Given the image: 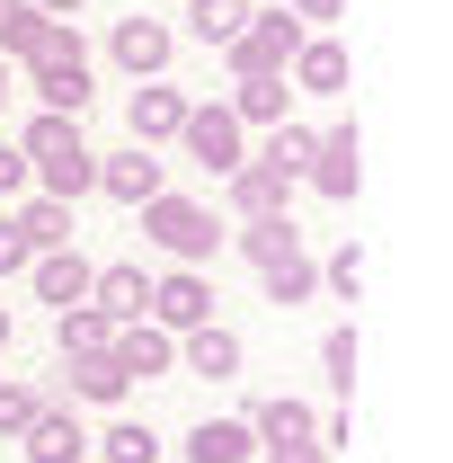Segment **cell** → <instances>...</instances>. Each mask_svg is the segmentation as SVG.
Returning a JSON list of instances; mask_svg holds the SVG:
<instances>
[{
  "label": "cell",
  "instance_id": "33",
  "mask_svg": "<svg viewBox=\"0 0 453 463\" xmlns=\"http://www.w3.org/2000/svg\"><path fill=\"white\" fill-rule=\"evenodd\" d=\"M27 259H36V250H27V232L0 214V277H27Z\"/></svg>",
  "mask_w": 453,
  "mask_h": 463
},
{
  "label": "cell",
  "instance_id": "11",
  "mask_svg": "<svg viewBox=\"0 0 453 463\" xmlns=\"http://www.w3.org/2000/svg\"><path fill=\"white\" fill-rule=\"evenodd\" d=\"M178 356H187V374H205V383H240V330H223V321H205V330H178Z\"/></svg>",
  "mask_w": 453,
  "mask_h": 463
},
{
  "label": "cell",
  "instance_id": "20",
  "mask_svg": "<svg viewBox=\"0 0 453 463\" xmlns=\"http://www.w3.org/2000/svg\"><path fill=\"white\" fill-rule=\"evenodd\" d=\"M62 392H80V402H125L134 374H125L116 356H62Z\"/></svg>",
  "mask_w": 453,
  "mask_h": 463
},
{
  "label": "cell",
  "instance_id": "10",
  "mask_svg": "<svg viewBox=\"0 0 453 463\" xmlns=\"http://www.w3.org/2000/svg\"><path fill=\"white\" fill-rule=\"evenodd\" d=\"M98 187H107L116 205H152V196L170 187V161H152V143H134V152H107V161H98Z\"/></svg>",
  "mask_w": 453,
  "mask_h": 463
},
{
  "label": "cell",
  "instance_id": "24",
  "mask_svg": "<svg viewBox=\"0 0 453 463\" xmlns=\"http://www.w3.org/2000/svg\"><path fill=\"white\" fill-rule=\"evenodd\" d=\"M9 223L27 232V250H71V205H62V196H27Z\"/></svg>",
  "mask_w": 453,
  "mask_h": 463
},
{
  "label": "cell",
  "instance_id": "22",
  "mask_svg": "<svg viewBox=\"0 0 453 463\" xmlns=\"http://www.w3.org/2000/svg\"><path fill=\"white\" fill-rule=\"evenodd\" d=\"M311 143H320L311 125H267V143H258V170H276L284 187H293V178L311 170Z\"/></svg>",
  "mask_w": 453,
  "mask_h": 463
},
{
  "label": "cell",
  "instance_id": "2",
  "mask_svg": "<svg viewBox=\"0 0 453 463\" xmlns=\"http://www.w3.org/2000/svg\"><path fill=\"white\" fill-rule=\"evenodd\" d=\"M18 152H27V170L45 178V196H62V205L98 187V152L80 143V116H54V108H45V116H27Z\"/></svg>",
  "mask_w": 453,
  "mask_h": 463
},
{
  "label": "cell",
  "instance_id": "9",
  "mask_svg": "<svg viewBox=\"0 0 453 463\" xmlns=\"http://www.w3.org/2000/svg\"><path fill=\"white\" fill-rule=\"evenodd\" d=\"M170 27H161V18H143V9H134V18H116V36H107V54L125 62V71H134V80H161V71H170Z\"/></svg>",
  "mask_w": 453,
  "mask_h": 463
},
{
  "label": "cell",
  "instance_id": "38",
  "mask_svg": "<svg viewBox=\"0 0 453 463\" xmlns=\"http://www.w3.org/2000/svg\"><path fill=\"white\" fill-rule=\"evenodd\" d=\"M0 108H9V54H0Z\"/></svg>",
  "mask_w": 453,
  "mask_h": 463
},
{
  "label": "cell",
  "instance_id": "8",
  "mask_svg": "<svg viewBox=\"0 0 453 463\" xmlns=\"http://www.w3.org/2000/svg\"><path fill=\"white\" fill-rule=\"evenodd\" d=\"M18 446H27V463H80V455H89V428H80V410H62L54 392H45V410L27 419Z\"/></svg>",
  "mask_w": 453,
  "mask_h": 463
},
{
  "label": "cell",
  "instance_id": "21",
  "mask_svg": "<svg viewBox=\"0 0 453 463\" xmlns=\"http://www.w3.org/2000/svg\"><path fill=\"white\" fill-rule=\"evenodd\" d=\"M223 241L240 250V259H258V268H267V259H284V250H302L293 214H249V223H240V232H223Z\"/></svg>",
  "mask_w": 453,
  "mask_h": 463
},
{
  "label": "cell",
  "instance_id": "29",
  "mask_svg": "<svg viewBox=\"0 0 453 463\" xmlns=\"http://www.w3.org/2000/svg\"><path fill=\"white\" fill-rule=\"evenodd\" d=\"M45 410V392L36 383H0V437H27V419Z\"/></svg>",
  "mask_w": 453,
  "mask_h": 463
},
{
  "label": "cell",
  "instance_id": "18",
  "mask_svg": "<svg viewBox=\"0 0 453 463\" xmlns=\"http://www.w3.org/2000/svg\"><path fill=\"white\" fill-rule=\"evenodd\" d=\"M54 347H62V356H107L116 321L98 312V303H62V312H54Z\"/></svg>",
  "mask_w": 453,
  "mask_h": 463
},
{
  "label": "cell",
  "instance_id": "34",
  "mask_svg": "<svg viewBox=\"0 0 453 463\" xmlns=\"http://www.w3.org/2000/svg\"><path fill=\"white\" fill-rule=\"evenodd\" d=\"M27 152H18V143H0V205H9V196H27Z\"/></svg>",
  "mask_w": 453,
  "mask_h": 463
},
{
  "label": "cell",
  "instance_id": "1",
  "mask_svg": "<svg viewBox=\"0 0 453 463\" xmlns=\"http://www.w3.org/2000/svg\"><path fill=\"white\" fill-rule=\"evenodd\" d=\"M18 62H27L36 99H45L54 116H80V108H89V45H80L71 18H36V36L18 45Z\"/></svg>",
  "mask_w": 453,
  "mask_h": 463
},
{
  "label": "cell",
  "instance_id": "17",
  "mask_svg": "<svg viewBox=\"0 0 453 463\" xmlns=\"http://www.w3.org/2000/svg\"><path fill=\"white\" fill-rule=\"evenodd\" d=\"M125 125H134V143H178V125H187V99H178L170 80H152V90L125 108Z\"/></svg>",
  "mask_w": 453,
  "mask_h": 463
},
{
  "label": "cell",
  "instance_id": "12",
  "mask_svg": "<svg viewBox=\"0 0 453 463\" xmlns=\"http://www.w3.org/2000/svg\"><path fill=\"white\" fill-rule=\"evenodd\" d=\"M125 374H170L178 365V339L161 330V321H116V347H107Z\"/></svg>",
  "mask_w": 453,
  "mask_h": 463
},
{
  "label": "cell",
  "instance_id": "26",
  "mask_svg": "<svg viewBox=\"0 0 453 463\" xmlns=\"http://www.w3.org/2000/svg\"><path fill=\"white\" fill-rule=\"evenodd\" d=\"M258 277H267V303H276V312H293V303H311V286H320V268H311L302 250H284V259H267Z\"/></svg>",
  "mask_w": 453,
  "mask_h": 463
},
{
  "label": "cell",
  "instance_id": "30",
  "mask_svg": "<svg viewBox=\"0 0 453 463\" xmlns=\"http://www.w3.org/2000/svg\"><path fill=\"white\" fill-rule=\"evenodd\" d=\"M320 365H329V392H356V330H329L320 339Z\"/></svg>",
  "mask_w": 453,
  "mask_h": 463
},
{
  "label": "cell",
  "instance_id": "27",
  "mask_svg": "<svg viewBox=\"0 0 453 463\" xmlns=\"http://www.w3.org/2000/svg\"><path fill=\"white\" fill-rule=\"evenodd\" d=\"M187 27H196V45H214V54H223L231 36L249 27V0H187Z\"/></svg>",
  "mask_w": 453,
  "mask_h": 463
},
{
  "label": "cell",
  "instance_id": "3",
  "mask_svg": "<svg viewBox=\"0 0 453 463\" xmlns=\"http://www.w3.org/2000/svg\"><path fill=\"white\" fill-rule=\"evenodd\" d=\"M134 214H143V232L170 250L178 268H196V259H214V250H223L214 205H196V196H170V187H161V196H152V205H134Z\"/></svg>",
  "mask_w": 453,
  "mask_h": 463
},
{
  "label": "cell",
  "instance_id": "15",
  "mask_svg": "<svg viewBox=\"0 0 453 463\" xmlns=\"http://www.w3.org/2000/svg\"><path fill=\"white\" fill-rule=\"evenodd\" d=\"M89 303H98L107 321H143V303H152V277H143L134 259H116V268H98V277H89Z\"/></svg>",
  "mask_w": 453,
  "mask_h": 463
},
{
  "label": "cell",
  "instance_id": "25",
  "mask_svg": "<svg viewBox=\"0 0 453 463\" xmlns=\"http://www.w3.org/2000/svg\"><path fill=\"white\" fill-rule=\"evenodd\" d=\"M284 99H293V90H284V71H258V80H240V90H231L223 108L240 116V125H284Z\"/></svg>",
  "mask_w": 453,
  "mask_h": 463
},
{
  "label": "cell",
  "instance_id": "23",
  "mask_svg": "<svg viewBox=\"0 0 453 463\" xmlns=\"http://www.w3.org/2000/svg\"><path fill=\"white\" fill-rule=\"evenodd\" d=\"M223 187H231V214H240V223H249V214H284V178L258 170V161H240Z\"/></svg>",
  "mask_w": 453,
  "mask_h": 463
},
{
  "label": "cell",
  "instance_id": "35",
  "mask_svg": "<svg viewBox=\"0 0 453 463\" xmlns=\"http://www.w3.org/2000/svg\"><path fill=\"white\" fill-rule=\"evenodd\" d=\"M284 9H293L302 27H329V18H347V0H284Z\"/></svg>",
  "mask_w": 453,
  "mask_h": 463
},
{
  "label": "cell",
  "instance_id": "13",
  "mask_svg": "<svg viewBox=\"0 0 453 463\" xmlns=\"http://www.w3.org/2000/svg\"><path fill=\"white\" fill-rule=\"evenodd\" d=\"M27 277H36V294L62 312V303H89V277H98V268H89L80 250H36V259H27Z\"/></svg>",
  "mask_w": 453,
  "mask_h": 463
},
{
  "label": "cell",
  "instance_id": "16",
  "mask_svg": "<svg viewBox=\"0 0 453 463\" xmlns=\"http://www.w3.org/2000/svg\"><path fill=\"white\" fill-rule=\"evenodd\" d=\"M249 455H258L249 419H196L187 428V463H249Z\"/></svg>",
  "mask_w": 453,
  "mask_h": 463
},
{
  "label": "cell",
  "instance_id": "6",
  "mask_svg": "<svg viewBox=\"0 0 453 463\" xmlns=\"http://www.w3.org/2000/svg\"><path fill=\"white\" fill-rule=\"evenodd\" d=\"M302 178H311L329 205H347V196L365 187V143H356V125H329V134L311 143V170H302Z\"/></svg>",
  "mask_w": 453,
  "mask_h": 463
},
{
  "label": "cell",
  "instance_id": "36",
  "mask_svg": "<svg viewBox=\"0 0 453 463\" xmlns=\"http://www.w3.org/2000/svg\"><path fill=\"white\" fill-rule=\"evenodd\" d=\"M258 455H267V463H329L320 446H311V437H302V446H258Z\"/></svg>",
  "mask_w": 453,
  "mask_h": 463
},
{
  "label": "cell",
  "instance_id": "40",
  "mask_svg": "<svg viewBox=\"0 0 453 463\" xmlns=\"http://www.w3.org/2000/svg\"><path fill=\"white\" fill-rule=\"evenodd\" d=\"M80 463H98V455H80Z\"/></svg>",
  "mask_w": 453,
  "mask_h": 463
},
{
  "label": "cell",
  "instance_id": "37",
  "mask_svg": "<svg viewBox=\"0 0 453 463\" xmlns=\"http://www.w3.org/2000/svg\"><path fill=\"white\" fill-rule=\"evenodd\" d=\"M27 9H36V18H71L80 0H27Z\"/></svg>",
  "mask_w": 453,
  "mask_h": 463
},
{
  "label": "cell",
  "instance_id": "4",
  "mask_svg": "<svg viewBox=\"0 0 453 463\" xmlns=\"http://www.w3.org/2000/svg\"><path fill=\"white\" fill-rule=\"evenodd\" d=\"M302 36H311V27H302L293 9H249V27H240V36L223 45L231 80H258V71H284V62L302 54Z\"/></svg>",
  "mask_w": 453,
  "mask_h": 463
},
{
  "label": "cell",
  "instance_id": "5",
  "mask_svg": "<svg viewBox=\"0 0 453 463\" xmlns=\"http://www.w3.org/2000/svg\"><path fill=\"white\" fill-rule=\"evenodd\" d=\"M178 143H187L196 170H214V178H231L240 161H249V152H240V116H231V108H187Z\"/></svg>",
  "mask_w": 453,
  "mask_h": 463
},
{
  "label": "cell",
  "instance_id": "32",
  "mask_svg": "<svg viewBox=\"0 0 453 463\" xmlns=\"http://www.w3.org/2000/svg\"><path fill=\"white\" fill-rule=\"evenodd\" d=\"M27 36H36V9L27 0H0V54H18Z\"/></svg>",
  "mask_w": 453,
  "mask_h": 463
},
{
  "label": "cell",
  "instance_id": "19",
  "mask_svg": "<svg viewBox=\"0 0 453 463\" xmlns=\"http://www.w3.org/2000/svg\"><path fill=\"white\" fill-rule=\"evenodd\" d=\"M311 428H320V419L293 402V392H276V402H249V437H258V446H302Z\"/></svg>",
  "mask_w": 453,
  "mask_h": 463
},
{
  "label": "cell",
  "instance_id": "14",
  "mask_svg": "<svg viewBox=\"0 0 453 463\" xmlns=\"http://www.w3.org/2000/svg\"><path fill=\"white\" fill-rule=\"evenodd\" d=\"M284 71H293L311 99H347V45L338 36H302V54L284 62Z\"/></svg>",
  "mask_w": 453,
  "mask_h": 463
},
{
  "label": "cell",
  "instance_id": "39",
  "mask_svg": "<svg viewBox=\"0 0 453 463\" xmlns=\"http://www.w3.org/2000/svg\"><path fill=\"white\" fill-rule=\"evenodd\" d=\"M0 347H9V312H0Z\"/></svg>",
  "mask_w": 453,
  "mask_h": 463
},
{
  "label": "cell",
  "instance_id": "31",
  "mask_svg": "<svg viewBox=\"0 0 453 463\" xmlns=\"http://www.w3.org/2000/svg\"><path fill=\"white\" fill-rule=\"evenodd\" d=\"M320 286H329V294H347V303H356V294H365V250H356V241H347L338 259H329V268H320Z\"/></svg>",
  "mask_w": 453,
  "mask_h": 463
},
{
  "label": "cell",
  "instance_id": "28",
  "mask_svg": "<svg viewBox=\"0 0 453 463\" xmlns=\"http://www.w3.org/2000/svg\"><path fill=\"white\" fill-rule=\"evenodd\" d=\"M98 446H107V455H98V463H161V437H152L143 419H116V428H107V437H98Z\"/></svg>",
  "mask_w": 453,
  "mask_h": 463
},
{
  "label": "cell",
  "instance_id": "7",
  "mask_svg": "<svg viewBox=\"0 0 453 463\" xmlns=\"http://www.w3.org/2000/svg\"><path fill=\"white\" fill-rule=\"evenodd\" d=\"M143 312H152L170 339H178V330H205V321H214V286H205L196 268H170V277L152 286V303H143Z\"/></svg>",
  "mask_w": 453,
  "mask_h": 463
}]
</instances>
